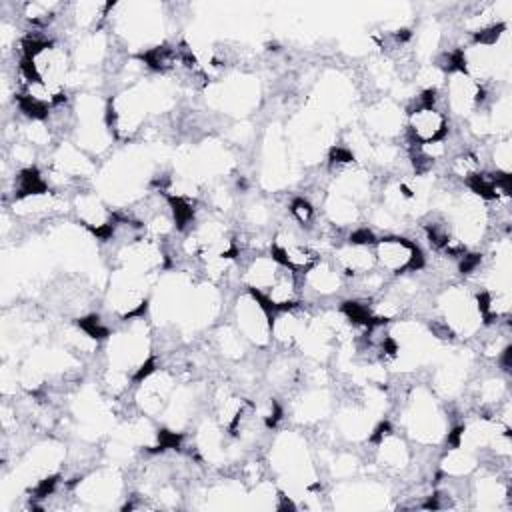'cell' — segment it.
<instances>
[{"instance_id": "cell-1", "label": "cell", "mask_w": 512, "mask_h": 512, "mask_svg": "<svg viewBox=\"0 0 512 512\" xmlns=\"http://www.w3.org/2000/svg\"><path fill=\"white\" fill-rule=\"evenodd\" d=\"M372 250L376 258V268L392 276L418 272L426 264L418 242L406 236H382L374 242Z\"/></svg>"}, {"instance_id": "cell-2", "label": "cell", "mask_w": 512, "mask_h": 512, "mask_svg": "<svg viewBox=\"0 0 512 512\" xmlns=\"http://www.w3.org/2000/svg\"><path fill=\"white\" fill-rule=\"evenodd\" d=\"M450 132V116L426 96H416L406 114V134L412 146L446 140Z\"/></svg>"}]
</instances>
